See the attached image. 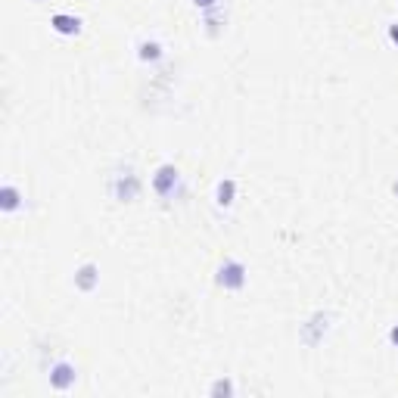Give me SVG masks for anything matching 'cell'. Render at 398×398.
I'll list each match as a JSON object with an SVG mask.
<instances>
[{
	"instance_id": "6da1fadb",
	"label": "cell",
	"mask_w": 398,
	"mask_h": 398,
	"mask_svg": "<svg viewBox=\"0 0 398 398\" xmlns=\"http://www.w3.org/2000/svg\"><path fill=\"white\" fill-rule=\"evenodd\" d=\"M56 28H60V31H75V28H78V22L66 19V16H56Z\"/></svg>"
},
{
	"instance_id": "7a4b0ae2",
	"label": "cell",
	"mask_w": 398,
	"mask_h": 398,
	"mask_svg": "<svg viewBox=\"0 0 398 398\" xmlns=\"http://www.w3.org/2000/svg\"><path fill=\"white\" fill-rule=\"evenodd\" d=\"M392 41H398V28H392Z\"/></svg>"
},
{
	"instance_id": "3957f363",
	"label": "cell",
	"mask_w": 398,
	"mask_h": 398,
	"mask_svg": "<svg viewBox=\"0 0 398 398\" xmlns=\"http://www.w3.org/2000/svg\"><path fill=\"white\" fill-rule=\"evenodd\" d=\"M392 339H395V342H398V330H395V333H392Z\"/></svg>"
}]
</instances>
